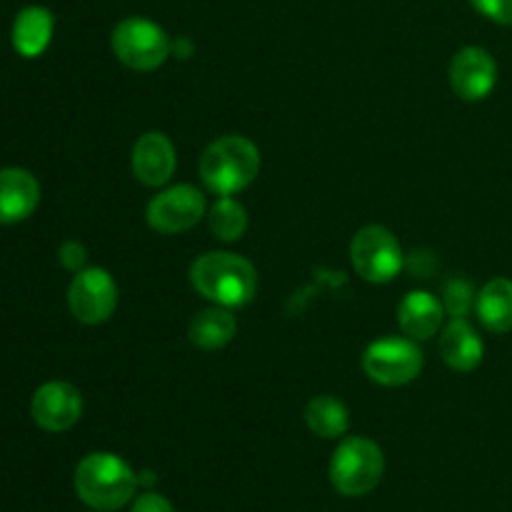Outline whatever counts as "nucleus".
Instances as JSON below:
<instances>
[{
  "mask_svg": "<svg viewBox=\"0 0 512 512\" xmlns=\"http://www.w3.org/2000/svg\"><path fill=\"white\" fill-rule=\"evenodd\" d=\"M138 485L133 468L113 453H90L75 468V493L98 512H115L133 503Z\"/></svg>",
  "mask_w": 512,
  "mask_h": 512,
  "instance_id": "obj_1",
  "label": "nucleus"
},
{
  "mask_svg": "<svg viewBox=\"0 0 512 512\" xmlns=\"http://www.w3.org/2000/svg\"><path fill=\"white\" fill-rule=\"evenodd\" d=\"M190 283L203 298L223 308H243L255 298L258 273L235 253H205L190 268Z\"/></svg>",
  "mask_w": 512,
  "mask_h": 512,
  "instance_id": "obj_2",
  "label": "nucleus"
},
{
  "mask_svg": "<svg viewBox=\"0 0 512 512\" xmlns=\"http://www.w3.org/2000/svg\"><path fill=\"white\" fill-rule=\"evenodd\" d=\"M200 180L215 195H235L248 188L260 173V150L245 135L213 140L200 155Z\"/></svg>",
  "mask_w": 512,
  "mask_h": 512,
  "instance_id": "obj_3",
  "label": "nucleus"
},
{
  "mask_svg": "<svg viewBox=\"0 0 512 512\" xmlns=\"http://www.w3.org/2000/svg\"><path fill=\"white\" fill-rule=\"evenodd\" d=\"M330 483L345 498H363L380 485L385 473V455L368 438H348L330 458Z\"/></svg>",
  "mask_w": 512,
  "mask_h": 512,
  "instance_id": "obj_4",
  "label": "nucleus"
},
{
  "mask_svg": "<svg viewBox=\"0 0 512 512\" xmlns=\"http://www.w3.org/2000/svg\"><path fill=\"white\" fill-rule=\"evenodd\" d=\"M110 43H113L115 58L128 65L130 70H140V73L160 68L170 55L168 33L158 23L138 18V15L120 20L115 25Z\"/></svg>",
  "mask_w": 512,
  "mask_h": 512,
  "instance_id": "obj_5",
  "label": "nucleus"
},
{
  "mask_svg": "<svg viewBox=\"0 0 512 512\" xmlns=\"http://www.w3.org/2000/svg\"><path fill=\"white\" fill-rule=\"evenodd\" d=\"M350 260L360 278L383 285L403 270V248L388 228L365 225L350 243Z\"/></svg>",
  "mask_w": 512,
  "mask_h": 512,
  "instance_id": "obj_6",
  "label": "nucleus"
},
{
  "mask_svg": "<svg viewBox=\"0 0 512 512\" xmlns=\"http://www.w3.org/2000/svg\"><path fill=\"white\" fill-rule=\"evenodd\" d=\"M363 370L373 383L385 388L413 383L423 370V350L410 338H383L368 345Z\"/></svg>",
  "mask_w": 512,
  "mask_h": 512,
  "instance_id": "obj_7",
  "label": "nucleus"
},
{
  "mask_svg": "<svg viewBox=\"0 0 512 512\" xmlns=\"http://www.w3.org/2000/svg\"><path fill=\"white\" fill-rule=\"evenodd\" d=\"M118 305V285L103 268H83L68 288V308L80 323H105Z\"/></svg>",
  "mask_w": 512,
  "mask_h": 512,
  "instance_id": "obj_8",
  "label": "nucleus"
},
{
  "mask_svg": "<svg viewBox=\"0 0 512 512\" xmlns=\"http://www.w3.org/2000/svg\"><path fill=\"white\" fill-rule=\"evenodd\" d=\"M203 215L205 195L193 185H173L150 200L145 218L155 233L178 235L195 228Z\"/></svg>",
  "mask_w": 512,
  "mask_h": 512,
  "instance_id": "obj_9",
  "label": "nucleus"
},
{
  "mask_svg": "<svg viewBox=\"0 0 512 512\" xmlns=\"http://www.w3.org/2000/svg\"><path fill=\"white\" fill-rule=\"evenodd\" d=\"M30 415L38 428L48 430V433H65L83 415L80 390L70 383H60V380L40 385L30 400Z\"/></svg>",
  "mask_w": 512,
  "mask_h": 512,
  "instance_id": "obj_10",
  "label": "nucleus"
},
{
  "mask_svg": "<svg viewBox=\"0 0 512 512\" xmlns=\"http://www.w3.org/2000/svg\"><path fill=\"white\" fill-rule=\"evenodd\" d=\"M495 83H498V65L485 48L468 45L450 63V85L460 100L468 103L485 100L493 93Z\"/></svg>",
  "mask_w": 512,
  "mask_h": 512,
  "instance_id": "obj_11",
  "label": "nucleus"
},
{
  "mask_svg": "<svg viewBox=\"0 0 512 512\" xmlns=\"http://www.w3.org/2000/svg\"><path fill=\"white\" fill-rule=\"evenodd\" d=\"M130 163H133V175L140 183L148 188H160L173 178L178 158H175V148L168 135L150 130V133L140 135L138 143L133 145Z\"/></svg>",
  "mask_w": 512,
  "mask_h": 512,
  "instance_id": "obj_12",
  "label": "nucleus"
},
{
  "mask_svg": "<svg viewBox=\"0 0 512 512\" xmlns=\"http://www.w3.org/2000/svg\"><path fill=\"white\" fill-rule=\"evenodd\" d=\"M40 203V185L25 168L0 170V225L28 220Z\"/></svg>",
  "mask_w": 512,
  "mask_h": 512,
  "instance_id": "obj_13",
  "label": "nucleus"
},
{
  "mask_svg": "<svg viewBox=\"0 0 512 512\" xmlns=\"http://www.w3.org/2000/svg\"><path fill=\"white\" fill-rule=\"evenodd\" d=\"M440 355L458 373H473L485 358V343L465 318H453L440 335Z\"/></svg>",
  "mask_w": 512,
  "mask_h": 512,
  "instance_id": "obj_14",
  "label": "nucleus"
},
{
  "mask_svg": "<svg viewBox=\"0 0 512 512\" xmlns=\"http://www.w3.org/2000/svg\"><path fill=\"white\" fill-rule=\"evenodd\" d=\"M443 303L428 290H413L398 305L400 330L410 340H430L443 325Z\"/></svg>",
  "mask_w": 512,
  "mask_h": 512,
  "instance_id": "obj_15",
  "label": "nucleus"
},
{
  "mask_svg": "<svg viewBox=\"0 0 512 512\" xmlns=\"http://www.w3.org/2000/svg\"><path fill=\"white\" fill-rule=\"evenodd\" d=\"M53 28L55 20L48 8H43V5L23 8L15 15L13 30H10L15 53L23 55V58H40L53 40Z\"/></svg>",
  "mask_w": 512,
  "mask_h": 512,
  "instance_id": "obj_16",
  "label": "nucleus"
},
{
  "mask_svg": "<svg viewBox=\"0 0 512 512\" xmlns=\"http://www.w3.org/2000/svg\"><path fill=\"white\" fill-rule=\"evenodd\" d=\"M478 318L490 333H510L512 330V280L493 278L483 285L475 300Z\"/></svg>",
  "mask_w": 512,
  "mask_h": 512,
  "instance_id": "obj_17",
  "label": "nucleus"
},
{
  "mask_svg": "<svg viewBox=\"0 0 512 512\" xmlns=\"http://www.w3.org/2000/svg\"><path fill=\"white\" fill-rule=\"evenodd\" d=\"M235 315L230 313L223 305H215V308L200 310L193 320H190V343L200 350H220L235 338Z\"/></svg>",
  "mask_w": 512,
  "mask_h": 512,
  "instance_id": "obj_18",
  "label": "nucleus"
},
{
  "mask_svg": "<svg viewBox=\"0 0 512 512\" xmlns=\"http://www.w3.org/2000/svg\"><path fill=\"white\" fill-rule=\"evenodd\" d=\"M305 423L318 438L338 440L348 433L350 413L333 395H318L305 405Z\"/></svg>",
  "mask_w": 512,
  "mask_h": 512,
  "instance_id": "obj_19",
  "label": "nucleus"
},
{
  "mask_svg": "<svg viewBox=\"0 0 512 512\" xmlns=\"http://www.w3.org/2000/svg\"><path fill=\"white\" fill-rule=\"evenodd\" d=\"M208 225L215 238L225 240V243H233V240L243 238L245 230H248V213H245V208L238 200H233L230 195H223L210 208Z\"/></svg>",
  "mask_w": 512,
  "mask_h": 512,
  "instance_id": "obj_20",
  "label": "nucleus"
},
{
  "mask_svg": "<svg viewBox=\"0 0 512 512\" xmlns=\"http://www.w3.org/2000/svg\"><path fill=\"white\" fill-rule=\"evenodd\" d=\"M443 295H445L443 308L448 310L450 318H465V315L475 308V300H478L473 285H470L468 280H460V278L450 280V283L445 285Z\"/></svg>",
  "mask_w": 512,
  "mask_h": 512,
  "instance_id": "obj_21",
  "label": "nucleus"
},
{
  "mask_svg": "<svg viewBox=\"0 0 512 512\" xmlns=\"http://www.w3.org/2000/svg\"><path fill=\"white\" fill-rule=\"evenodd\" d=\"M480 15L498 25H512V0H470Z\"/></svg>",
  "mask_w": 512,
  "mask_h": 512,
  "instance_id": "obj_22",
  "label": "nucleus"
},
{
  "mask_svg": "<svg viewBox=\"0 0 512 512\" xmlns=\"http://www.w3.org/2000/svg\"><path fill=\"white\" fill-rule=\"evenodd\" d=\"M58 260L65 270H70V273H80V270L85 268V260H88V250H85V245L78 243V240H68V243L60 245Z\"/></svg>",
  "mask_w": 512,
  "mask_h": 512,
  "instance_id": "obj_23",
  "label": "nucleus"
},
{
  "mask_svg": "<svg viewBox=\"0 0 512 512\" xmlns=\"http://www.w3.org/2000/svg\"><path fill=\"white\" fill-rule=\"evenodd\" d=\"M130 512H175L170 500L160 493H143L140 498L133 500Z\"/></svg>",
  "mask_w": 512,
  "mask_h": 512,
  "instance_id": "obj_24",
  "label": "nucleus"
},
{
  "mask_svg": "<svg viewBox=\"0 0 512 512\" xmlns=\"http://www.w3.org/2000/svg\"><path fill=\"white\" fill-rule=\"evenodd\" d=\"M95 512H98V510H95Z\"/></svg>",
  "mask_w": 512,
  "mask_h": 512,
  "instance_id": "obj_25",
  "label": "nucleus"
}]
</instances>
